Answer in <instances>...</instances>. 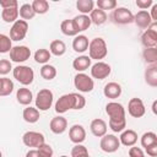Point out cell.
Listing matches in <instances>:
<instances>
[{
	"mask_svg": "<svg viewBox=\"0 0 157 157\" xmlns=\"http://www.w3.org/2000/svg\"><path fill=\"white\" fill-rule=\"evenodd\" d=\"M53 101H54V94L53 92L49 90V88H43L40 90L38 93H37V97H36V108L38 110H42V112H45L48 110L52 104H53Z\"/></svg>",
	"mask_w": 157,
	"mask_h": 157,
	"instance_id": "cell-5",
	"label": "cell"
},
{
	"mask_svg": "<svg viewBox=\"0 0 157 157\" xmlns=\"http://www.w3.org/2000/svg\"><path fill=\"white\" fill-rule=\"evenodd\" d=\"M49 129L52 132L56 134V135H60L63 132L66 131L67 129V120L61 117V115H58V117H54L50 123H49Z\"/></svg>",
	"mask_w": 157,
	"mask_h": 157,
	"instance_id": "cell-16",
	"label": "cell"
},
{
	"mask_svg": "<svg viewBox=\"0 0 157 157\" xmlns=\"http://www.w3.org/2000/svg\"><path fill=\"white\" fill-rule=\"evenodd\" d=\"M145 82L150 87H157V64L147 66L145 70Z\"/></svg>",
	"mask_w": 157,
	"mask_h": 157,
	"instance_id": "cell-26",
	"label": "cell"
},
{
	"mask_svg": "<svg viewBox=\"0 0 157 157\" xmlns=\"http://www.w3.org/2000/svg\"><path fill=\"white\" fill-rule=\"evenodd\" d=\"M103 94L110 99L119 98L121 94V86L118 82H108L103 88Z\"/></svg>",
	"mask_w": 157,
	"mask_h": 157,
	"instance_id": "cell-20",
	"label": "cell"
},
{
	"mask_svg": "<svg viewBox=\"0 0 157 157\" xmlns=\"http://www.w3.org/2000/svg\"><path fill=\"white\" fill-rule=\"evenodd\" d=\"M110 18L117 25H129L134 21V15L126 7H115L112 11Z\"/></svg>",
	"mask_w": 157,
	"mask_h": 157,
	"instance_id": "cell-6",
	"label": "cell"
},
{
	"mask_svg": "<svg viewBox=\"0 0 157 157\" xmlns=\"http://www.w3.org/2000/svg\"><path fill=\"white\" fill-rule=\"evenodd\" d=\"M141 146L142 147H148L153 144H157V135L153 131H147L141 136Z\"/></svg>",
	"mask_w": 157,
	"mask_h": 157,
	"instance_id": "cell-37",
	"label": "cell"
},
{
	"mask_svg": "<svg viewBox=\"0 0 157 157\" xmlns=\"http://www.w3.org/2000/svg\"><path fill=\"white\" fill-rule=\"evenodd\" d=\"M148 13H150L152 22H157V4H153L151 6V12H148Z\"/></svg>",
	"mask_w": 157,
	"mask_h": 157,
	"instance_id": "cell-49",
	"label": "cell"
},
{
	"mask_svg": "<svg viewBox=\"0 0 157 157\" xmlns=\"http://www.w3.org/2000/svg\"><path fill=\"white\" fill-rule=\"evenodd\" d=\"M52 54L48 49H44V48H40V49H37L36 53H34V60L36 63H39V64H47L50 59Z\"/></svg>",
	"mask_w": 157,
	"mask_h": 157,
	"instance_id": "cell-36",
	"label": "cell"
},
{
	"mask_svg": "<svg viewBox=\"0 0 157 157\" xmlns=\"http://www.w3.org/2000/svg\"><path fill=\"white\" fill-rule=\"evenodd\" d=\"M60 29H61V33L67 37H76L78 34L74 26L72 20H64L60 25Z\"/></svg>",
	"mask_w": 157,
	"mask_h": 157,
	"instance_id": "cell-30",
	"label": "cell"
},
{
	"mask_svg": "<svg viewBox=\"0 0 157 157\" xmlns=\"http://www.w3.org/2000/svg\"><path fill=\"white\" fill-rule=\"evenodd\" d=\"M22 142L27 147H36L38 148L40 145L45 142V137L42 132L38 131H27L22 135Z\"/></svg>",
	"mask_w": 157,
	"mask_h": 157,
	"instance_id": "cell-11",
	"label": "cell"
},
{
	"mask_svg": "<svg viewBox=\"0 0 157 157\" xmlns=\"http://www.w3.org/2000/svg\"><path fill=\"white\" fill-rule=\"evenodd\" d=\"M0 157H2V152L1 151H0Z\"/></svg>",
	"mask_w": 157,
	"mask_h": 157,
	"instance_id": "cell-54",
	"label": "cell"
},
{
	"mask_svg": "<svg viewBox=\"0 0 157 157\" xmlns=\"http://www.w3.org/2000/svg\"><path fill=\"white\" fill-rule=\"evenodd\" d=\"M96 4H97V9L103 10V11L114 10L117 7V5H118V2L115 0H98Z\"/></svg>",
	"mask_w": 157,
	"mask_h": 157,
	"instance_id": "cell-40",
	"label": "cell"
},
{
	"mask_svg": "<svg viewBox=\"0 0 157 157\" xmlns=\"http://www.w3.org/2000/svg\"><path fill=\"white\" fill-rule=\"evenodd\" d=\"M26 157H40V155H39V152H38V150L36 148V150H29V151L26 153Z\"/></svg>",
	"mask_w": 157,
	"mask_h": 157,
	"instance_id": "cell-50",
	"label": "cell"
},
{
	"mask_svg": "<svg viewBox=\"0 0 157 157\" xmlns=\"http://www.w3.org/2000/svg\"><path fill=\"white\" fill-rule=\"evenodd\" d=\"M145 153L142 151V148L136 147V146H131L129 148V157H144Z\"/></svg>",
	"mask_w": 157,
	"mask_h": 157,
	"instance_id": "cell-45",
	"label": "cell"
},
{
	"mask_svg": "<svg viewBox=\"0 0 157 157\" xmlns=\"http://www.w3.org/2000/svg\"><path fill=\"white\" fill-rule=\"evenodd\" d=\"M136 6L141 10H146L148 7H151L153 5V1L152 0H136Z\"/></svg>",
	"mask_w": 157,
	"mask_h": 157,
	"instance_id": "cell-47",
	"label": "cell"
},
{
	"mask_svg": "<svg viewBox=\"0 0 157 157\" xmlns=\"http://www.w3.org/2000/svg\"><path fill=\"white\" fill-rule=\"evenodd\" d=\"M31 6L36 15H44L49 10V2L47 0H33Z\"/></svg>",
	"mask_w": 157,
	"mask_h": 157,
	"instance_id": "cell-32",
	"label": "cell"
},
{
	"mask_svg": "<svg viewBox=\"0 0 157 157\" xmlns=\"http://www.w3.org/2000/svg\"><path fill=\"white\" fill-rule=\"evenodd\" d=\"M90 20H91V23H94L97 26H101L103 23L107 22L108 20V15L105 11L103 10H99V9H93L92 12L90 13Z\"/></svg>",
	"mask_w": 157,
	"mask_h": 157,
	"instance_id": "cell-27",
	"label": "cell"
},
{
	"mask_svg": "<svg viewBox=\"0 0 157 157\" xmlns=\"http://www.w3.org/2000/svg\"><path fill=\"white\" fill-rule=\"evenodd\" d=\"M60 157H69V156H66V155H63V156H60Z\"/></svg>",
	"mask_w": 157,
	"mask_h": 157,
	"instance_id": "cell-53",
	"label": "cell"
},
{
	"mask_svg": "<svg viewBox=\"0 0 157 157\" xmlns=\"http://www.w3.org/2000/svg\"><path fill=\"white\" fill-rule=\"evenodd\" d=\"M11 48H12V40L10 39V37L4 33H0V54L10 53Z\"/></svg>",
	"mask_w": 157,
	"mask_h": 157,
	"instance_id": "cell-38",
	"label": "cell"
},
{
	"mask_svg": "<svg viewBox=\"0 0 157 157\" xmlns=\"http://www.w3.org/2000/svg\"><path fill=\"white\" fill-rule=\"evenodd\" d=\"M141 44L145 48H156L157 45V22H152L141 34Z\"/></svg>",
	"mask_w": 157,
	"mask_h": 157,
	"instance_id": "cell-8",
	"label": "cell"
},
{
	"mask_svg": "<svg viewBox=\"0 0 157 157\" xmlns=\"http://www.w3.org/2000/svg\"><path fill=\"white\" fill-rule=\"evenodd\" d=\"M119 141H120V145L131 147V146H134L137 142V134L132 129L123 130L120 136H119Z\"/></svg>",
	"mask_w": 157,
	"mask_h": 157,
	"instance_id": "cell-18",
	"label": "cell"
},
{
	"mask_svg": "<svg viewBox=\"0 0 157 157\" xmlns=\"http://www.w3.org/2000/svg\"><path fill=\"white\" fill-rule=\"evenodd\" d=\"M13 91V82L7 78V77H2V91H1V97L5 96H10Z\"/></svg>",
	"mask_w": 157,
	"mask_h": 157,
	"instance_id": "cell-41",
	"label": "cell"
},
{
	"mask_svg": "<svg viewBox=\"0 0 157 157\" xmlns=\"http://www.w3.org/2000/svg\"><path fill=\"white\" fill-rule=\"evenodd\" d=\"M1 91H2V77H0V97H1Z\"/></svg>",
	"mask_w": 157,
	"mask_h": 157,
	"instance_id": "cell-52",
	"label": "cell"
},
{
	"mask_svg": "<svg viewBox=\"0 0 157 157\" xmlns=\"http://www.w3.org/2000/svg\"><path fill=\"white\" fill-rule=\"evenodd\" d=\"M69 137L70 141L74 142L75 145L77 144H82L86 140V130L82 125L80 124H75L69 129Z\"/></svg>",
	"mask_w": 157,
	"mask_h": 157,
	"instance_id": "cell-15",
	"label": "cell"
},
{
	"mask_svg": "<svg viewBox=\"0 0 157 157\" xmlns=\"http://www.w3.org/2000/svg\"><path fill=\"white\" fill-rule=\"evenodd\" d=\"M91 58L88 55H80L77 58L74 59L72 61V67L77 71V72H83L85 70H87L88 67H91Z\"/></svg>",
	"mask_w": 157,
	"mask_h": 157,
	"instance_id": "cell-22",
	"label": "cell"
},
{
	"mask_svg": "<svg viewBox=\"0 0 157 157\" xmlns=\"http://www.w3.org/2000/svg\"><path fill=\"white\" fill-rule=\"evenodd\" d=\"M0 6L2 9H12L18 7V2L16 0H0Z\"/></svg>",
	"mask_w": 157,
	"mask_h": 157,
	"instance_id": "cell-46",
	"label": "cell"
},
{
	"mask_svg": "<svg viewBox=\"0 0 157 157\" xmlns=\"http://www.w3.org/2000/svg\"><path fill=\"white\" fill-rule=\"evenodd\" d=\"M22 118H23L25 121H27V123H29V124H34V123H37V121L39 120L40 114H39V110H38L36 107L28 105L27 108L23 109V112H22Z\"/></svg>",
	"mask_w": 157,
	"mask_h": 157,
	"instance_id": "cell-25",
	"label": "cell"
},
{
	"mask_svg": "<svg viewBox=\"0 0 157 157\" xmlns=\"http://www.w3.org/2000/svg\"><path fill=\"white\" fill-rule=\"evenodd\" d=\"M88 38L85 34H77L72 40V49L76 53H83L88 49Z\"/></svg>",
	"mask_w": 157,
	"mask_h": 157,
	"instance_id": "cell-23",
	"label": "cell"
},
{
	"mask_svg": "<svg viewBox=\"0 0 157 157\" xmlns=\"http://www.w3.org/2000/svg\"><path fill=\"white\" fill-rule=\"evenodd\" d=\"M16 98H17V102L22 105H29L31 102L33 101V94H32V91L26 88V87H21L17 90L16 92Z\"/></svg>",
	"mask_w": 157,
	"mask_h": 157,
	"instance_id": "cell-24",
	"label": "cell"
},
{
	"mask_svg": "<svg viewBox=\"0 0 157 157\" xmlns=\"http://www.w3.org/2000/svg\"><path fill=\"white\" fill-rule=\"evenodd\" d=\"M39 72H40V76L44 80H48V81L55 78V76H56V69H55V66H53L50 64H44L40 67V71Z\"/></svg>",
	"mask_w": 157,
	"mask_h": 157,
	"instance_id": "cell-34",
	"label": "cell"
},
{
	"mask_svg": "<svg viewBox=\"0 0 157 157\" xmlns=\"http://www.w3.org/2000/svg\"><path fill=\"white\" fill-rule=\"evenodd\" d=\"M37 150H38L40 157H53V155H54V151H53L52 146L48 145V144H45V142L43 145H40Z\"/></svg>",
	"mask_w": 157,
	"mask_h": 157,
	"instance_id": "cell-42",
	"label": "cell"
},
{
	"mask_svg": "<svg viewBox=\"0 0 157 157\" xmlns=\"http://www.w3.org/2000/svg\"><path fill=\"white\" fill-rule=\"evenodd\" d=\"M10 71H12L11 61L7 59H0V75H7Z\"/></svg>",
	"mask_w": 157,
	"mask_h": 157,
	"instance_id": "cell-43",
	"label": "cell"
},
{
	"mask_svg": "<svg viewBox=\"0 0 157 157\" xmlns=\"http://www.w3.org/2000/svg\"><path fill=\"white\" fill-rule=\"evenodd\" d=\"M145 150H146V153H147L150 157H156V156H157V144H153V145L146 147Z\"/></svg>",
	"mask_w": 157,
	"mask_h": 157,
	"instance_id": "cell-48",
	"label": "cell"
},
{
	"mask_svg": "<svg viewBox=\"0 0 157 157\" xmlns=\"http://www.w3.org/2000/svg\"><path fill=\"white\" fill-rule=\"evenodd\" d=\"M70 109H75V93L63 94L55 102V112L58 114H64Z\"/></svg>",
	"mask_w": 157,
	"mask_h": 157,
	"instance_id": "cell-9",
	"label": "cell"
},
{
	"mask_svg": "<svg viewBox=\"0 0 157 157\" xmlns=\"http://www.w3.org/2000/svg\"><path fill=\"white\" fill-rule=\"evenodd\" d=\"M71 157H90V153L82 144H77L71 150Z\"/></svg>",
	"mask_w": 157,
	"mask_h": 157,
	"instance_id": "cell-39",
	"label": "cell"
},
{
	"mask_svg": "<svg viewBox=\"0 0 157 157\" xmlns=\"http://www.w3.org/2000/svg\"><path fill=\"white\" fill-rule=\"evenodd\" d=\"M112 72V67L109 64L104 61H97L93 65H91V76L97 80H104L107 78Z\"/></svg>",
	"mask_w": 157,
	"mask_h": 157,
	"instance_id": "cell-13",
	"label": "cell"
},
{
	"mask_svg": "<svg viewBox=\"0 0 157 157\" xmlns=\"http://www.w3.org/2000/svg\"><path fill=\"white\" fill-rule=\"evenodd\" d=\"M105 113L109 117V128L114 132H121L126 128V118L125 109L123 104L118 102H109L105 105Z\"/></svg>",
	"mask_w": 157,
	"mask_h": 157,
	"instance_id": "cell-1",
	"label": "cell"
},
{
	"mask_svg": "<svg viewBox=\"0 0 157 157\" xmlns=\"http://www.w3.org/2000/svg\"><path fill=\"white\" fill-rule=\"evenodd\" d=\"M94 2L92 0H77L76 1V9L81 12V15H88L94 9Z\"/></svg>",
	"mask_w": 157,
	"mask_h": 157,
	"instance_id": "cell-31",
	"label": "cell"
},
{
	"mask_svg": "<svg viewBox=\"0 0 157 157\" xmlns=\"http://www.w3.org/2000/svg\"><path fill=\"white\" fill-rule=\"evenodd\" d=\"M156 105H157V101H155V102L152 103V112H153V114L157 113V112H156Z\"/></svg>",
	"mask_w": 157,
	"mask_h": 157,
	"instance_id": "cell-51",
	"label": "cell"
},
{
	"mask_svg": "<svg viewBox=\"0 0 157 157\" xmlns=\"http://www.w3.org/2000/svg\"><path fill=\"white\" fill-rule=\"evenodd\" d=\"M86 105V99L82 94L80 93H75V109L76 110H80L82 108H85Z\"/></svg>",
	"mask_w": 157,
	"mask_h": 157,
	"instance_id": "cell-44",
	"label": "cell"
},
{
	"mask_svg": "<svg viewBox=\"0 0 157 157\" xmlns=\"http://www.w3.org/2000/svg\"><path fill=\"white\" fill-rule=\"evenodd\" d=\"M49 52H50V54H53V55H55V56H61V55H64L65 52H66V45H65V43H64L63 40L55 39V40H53V42L50 43V45H49Z\"/></svg>",
	"mask_w": 157,
	"mask_h": 157,
	"instance_id": "cell-28",
	"label": "cell"
},
{
	"mask_svg": "<svg viewBox=\"0 0 157 157\" xmlns=\"http://www.w3.org/2000/svg\"><path fill=\"white\" fill-rule=\"evenodd\" d=\"M1 18L7 23H13L18 20V7L12 9H2L1 11Z\"/></svg>",
	"mask_w": 157,
	"mask_h": 157,
	"instance_id": "cell-29",
	"label": "cell"
},
{
	"mask_svg": "<svg viewBox=\"0 0 157 157\" xmlns=\"http://www.w3.org/2000/svg\"><path fill=\"white\" fill-rule=\"evenodd\" d=\"M128 112L129 114L132 117V118H141L145 115L146 113V108H145V104L144 102L137 98V97H134L129 101L128 103Z\"/></svg>",
	"mask_w": 157,
	"mask_h": 157,
	"instance_id": "cell-14",
	"label": "cell"
},
{
	"mask_svg": "<svg viewBox=\"0 0 157 157\" xmlns=\"http://www.w3.org/2000/svg\"><path fill=\"white\" fill-rule=\"evenodd\" d=\"M12 75H13V78H16V81H18L23 86L31 85L34 80V71L32 67L27 65H17L16 67H13Z\"/></svg>",
	"mask_w": 157,
	"mask_h": 157,
	"instance_id": "cell-3",
	"label": "cell"
},
{
	"mask_svg": "<svg viewBox=\"0 0 157 157\" xmlns=\"http://www.w3.org/2000/svg\"><path fill=\"white\" fill-rule=\"evenodd\" d=\"M88 56L97 61H101L102 59H104L108 54V48H107V43L103 38L101 37H97V38H93L90 44H88Z\"/></svg>",
	"mask_w": 157,
	"mask_h": 157,
	"instance_id": "cell-2",
	"label": "cell"
},
{
	"mask_svg": "<svg viewBox=\"0 0 157 157\" xmlns=\"http://www.w3.org/2000/svg\"><path fill=\"white\" fill-rule=\"evenodd\" d=\"M31 56V49L26 45H15L10 50V59L13 63H23Z\"/></svg>",
	"mask_w": 157,
	"mask_h": 157,
	"instance_id": "cell-12",
	"label": "cell"
},
{
	"mask_svg": "<svg viewBox=\"0 0 157 157\" xmlns=\"http://www.w3.org/2000/svg\"><path fill=\"white\" fill-rule=\"evenodd\" d=\"M144 157H145V156H144Z\"/></svg>",
	"mask_w": 157,
	"mask_h": 157,
	"instance_id": "cell-55",
	"label": "cell"
},
{
	"mask_svg": "<svg viewBox=\"0 0 157 157\" xmlns=\"http://www.w3.org/2000/svg\"><path fill=\"white\" fill-rule=\"evenodd\" d=\"M28 32V23L27 21H23V20H17L16 22H13L11 29H10V39L11 40H15V42H18V40H22L26 34Z\"/></svg>",
	"mask_w": 157,
	"mask_h": 157,
	"instance_id": "cell-10",
	"label": "cell"
},
{
	"mask_svg": "<svg viewBox=\"0 0 157 157\" xmlns=\"http://www.w3.org/2000/svg\"><path fill=\"white\" fill-rule=\"evenodd\" d=\"M74 86L78 92L88 93L94 88V81L85 72H77L74 77Z\"/></svg>",
	"mask_w": 157,
	"mask_h": 157,
	"instance_id": "cell-4",
	"label": "cell"
},
{
	"mask_svg": "<svg viewBox=\"0 0 157 157\" xmlns=\"http://www.w3.org/2000/svg\"><path fill=\"white\" fill-rule=\"evenodd\" d=\"M72 22H74V26H75L77 33L88 29L91 26V20H90L88 15H77L72 18Z\"/></svg>",
	"mask_w": 157,
	"mask_h": 157,
	"instance_id": "cell-21",
	"label": "cell"
},
{
	"mask_svg": "<svg viewBox=\"0 0 157 157\" xmlns=\"http://www.w3.org/2000/svg\"><path fill=\"white\" fill-rule=\"evenodd\" d=\"M132 22H135V25L139 28L146 29L152 23V20L150 17V13L146 10H140V11H137L136 15H134V21Z\"/></svg>",
	"mask_w": 157,
	"mask_h": 157,
	"instance_id": "cell-17",
	"label": "cell"
},
{
	"mask_svg": "<svg viewBox=\"0 0 157 157\" xmlns=\"http://www.w3.org/2000/svg\"><path fill=\"white\" fill-rule=\"evenodd\" d=\"M90 129H91V132L96 136V137H102L107 134V123L103 120V119H93L91 121V125H90Z\"/></svg>",
	"mask_w": 157,
	"mask_h": 157,
	"instance_id": "cell-19",
	"label": "cell"
},
{
	"mask_svg": "<svg viewBox=\"0 0 157 157\" xmlns=\"http://www.w3.org/2000/svg\"><path fill=\"white\" fill-rule=\"evenodd\" d=\"M142 58L148 65L157 64V49L156 48H145L142 52Z\"/></svg>",
	"mask_w": 157,
	"mask_h": 157,
	"instance_id": "cell-35",
	"label": "cell"
},
{
	"mask_svg": "<svg viewBox=\"0 0 157 157\" xmlns=\"http://www.w3.org/2000/svg\"><path fill=\"white\" fill-rule=\"evenodd\" d=\"M18 16H20L23 21H27V20H32V18L36 16V13H34V11H33L31 4H23V5H21L20 9H18Z\"/></svg>",
	"mask_w": 157,
	"mask_h": 157,
	"instance_id": "cell-33",
	"label": "cell"
},
{
	"mask_svg": "<svg viewBox=\"0 0 157 157\" xmlns=\"http://www.w3.org/2000/svg\"><path fill=\"white\" fill-rule=\"evenodd\" d=\"M99 147L103 152L105 153H113L117 152L120 147V141L119 137H117L113 134H105L104 136L101 137L99 141Z\"/></svg>",
	"mask_w": 157,
	"mask_h": 157,
	"instance_id": "cell-7",
	"label": "cell"
}]
</instances>
